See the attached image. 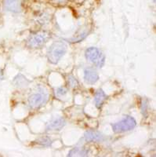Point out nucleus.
<instances>
[{"instance_id":"nucleus-7","label":"nucleus","mask_w":156,"mask_h":157,"mask_svg":"<svg viewBox=\"0 0 156 157\" xmlns=\"http://www.w3.org/2000/svg\"><path fill=\"white\" fill-rule=\"evenodd\" d=\"M65 124L66 121L64 118H57L49 123L46 127V130L49 131H57V130H61L65 126Z\"/></svg>"},{"instance_id":"nucleus-4","label":"nucleus","mask_w":156,"mask_h":157,"mask_svg":"<svg viewBox=\"0 0 156 157\" xmlns=\"http://www.w3.org/2000/svg\"><path fill=\"white\" fill-rule=\"evenodd\" d=\"M86 57L89 61L95 64L97 67L104 66L105 62V54L97 47H89L86 50Z\"/></svg>"},{"instance_id":"nucleus-11","label":"nucleus","mask_w":156,"mask_h":157,"mask_svg":"<svg viewBox=\"0 0 156 157\" xmlns=\"http://www.w3.org/2000/svg\"><path fill=\"white\" fill-rule=\"evenodd\" d=\"M13 84L15 85V86L19 88H23L26 87V86H29V81L24 76L21 74H18L14 78H13Z\"/></svg>"},{"instance_id":"nucleus-9","label":"nucleus","mask_w":156,"mask_h":157,"mask_svg":"<svg viewBox=\"0 0 156 157\" xmlns=\"http://www.w3.org/2000/svg\"><path fill=\"white\" fill-rule=\"evenodd\" d=\"M84 79L86 83L93 85L97 82L99 79V75L95 70L89 68V69L85 70L84 71Z\"/></svg>"},{"instance_id":"nucleus-3","label":"nucleus","mask_w":156,"mask_h":157,"mask_svg":"<svg viewBox=\"0 0 156 157\" xmlns=\"http://www.w3.org/2000/svg\"><path fill=\"white\" fill-rule=\"evenodd\" d=\"M137 122L132 116H126L118 123L112 124V130L116 134L130 131L135 128Z\"/></svg>"},{"instance_id":"nucleus-1","label":"nucleus","mask_w":156,"mask_h":157,"mask_svg":"<svg viewBox=\"0 0 156 157\" xmlns=\"http://www.w3.org/2000/svg\"><path fill=\"white\" fill-rule=\"evenodd\" d=\"M67 51V45L62 41H56L47 50V58L51 64H57Z\"/></svg>"},{"instance_id":"nucleus-17","label":"nucleus","mask_w":156,"mask_h":157,"mask_svg":"<svg viewBox=\"0 0 156 157\" xmlns=\"http://www.w3.org/2000/svg\"><path fill=\"white\" fill-rule=\"evenodd\" d=\"M51 2H53L54 4H58V5H63V4H66L67 2V0H50Z\"/></svg>"},{"instance_id":"nucleus-15","label":"nucleus","mask_w":156,"mask_h":157,"mask_svg":"<svg viewBox=\"0 0 156 157\" xmlns=\"http://www.w3.org/2000/svg\"><path fill=\"white\" fill-rule=\"evenodd\" d=\"M67 82L69 84V86L71 87H76L78 86V81L76 80V78H74V77H73L72 75H70L67 78Z\"/></svg>"},{"instance_id":"nucleus-12","label":"nucleus","mask_w":156,"mask_h":157,"mask_svg":"<svg viewBox=\"0 0 156 157\" xmlns=\"http://www.w3.org/2000/svg\"><path fill=\"white\" fill-rule=\"evenodd\" d=\"M89 154V150L86 148L75 147L71 149L68 153V156H87Z\"/></svg>"},{"instance_id":"nucleus-6","label":"nucleus","mask_w":156,"mask_h":157,"mask_svg":"<svg viewBox=\"0 0 156 157\" xmlns=\"http://www.w3.org/2000/svg\"><path fill=\"white\" fill-rule=\"evenodd\" d=\"M3 9L11 13H20L21 11V0H3Z\"/></svg>"},{"instance_id":"nucleus-18","label":"nucleus","mask_w":156,"mask_h":157,"mask_svg":"<svg viewBox=\"0 0 156 157\" xmlns=\"http://www.w3.org/2000/svg\"><path fill=\"white\" fill-rule=\"evenodd\" d=\"M4 78V75H3V71H2V70L0 68V81L2 80Z\"/></svg>"},{"instance_id":"nucleus-8","label":"nucleus","mask_w":156,"mask_h":157,"mask_svg":"<svg viewBox=\"0 0 156 157\" xmlns=\"http://www.w3.org/2000/svg\"><path fill=\"white\" fill-rule=\"evenodd\" d=\"M84 138L86 141H101L105 139V137L96 130H88L84 134Z\"/></svg>"},{"instance_id":"nucleus-13","label":"nucleus","mask_w":156,"mask_h":157,"mask_svg":"<svg viewBox=\"0 0 156 157\" xmlns=\"http://www.w3.org/2000/svg\"><path fill=\"white\" fill-rule=\"evenodd\" d=\"M39 145H41L42 146H50L52 144V141L49 138V137H43L41 139H39V141H38Z\"/></svg>"},{"instance_id":"nucleus-5","label":"nucleus","mask_w":156,"mask_h":157,"mask_svg":"<svg viewBox=\"0 0 156 157\" xmlns=\"http://www.w3.org/2000/svg\"><path fill=\"white\" fill-rule=\"evenodd\" d=\"M49 36L48 35L44 34V33H40V34H33L29 38L27 41V46L29 48L37 49L43 47L46 43L48 41Z\"/></svg>"},{"instance_id":"nucleus-2","label":"nucleus","mask_w":156,"mask_h":157,"mask_svg":"<svg viewBox=\"0 0 156 157\" xmlns=\"http://www.w3.org/2000/svg\"><path fill=\"white\" fill-rule=\"evenodd\" d=\"M49 100V94L43 88L39 89L29 98V104L32 109H39L46 105Z\"/></svg>"},{"instance_id":"nucleus-14","label":"nucleus","mask_w":156,"mask_h":157,"mask_svg":"<svg viewBox=\"0 0 156 157\" xmlns=\"http://www.w3.org/2000/svg\"><path fill=\"white\" fill-rule=\"evenodd\" d=\"M141 113L144 117L147 116V99H143L141 102Z\"/></svg>"},{"instance_id":"nucleus-10","label":"nucleus","mask_w":156,"mask_h":157,"mask_svg":"<svg viewBox=\"0 0 156 157\" xmlns=\"http://www.w3.org/2000/svg\"><path fill=\"white\" fill-rule=\"evenodd\" d=\"M107 99V95L104 92L103 90H98L95 94V97H94V101H95V105L97 109H101L103 106L104 103Z\"/></svg>"},{"instance_id":"nucleus-16","label":"nucleus","mask_w":156,"mask_h":157,"mask_svg":"<svg viewBox=\"0 0 156 157\" xmlns=\"http://www.w3.org/2000/svg\"><path fill=\"white\" fill-rule=\"evenodd\" d=\"M67 89H65V88L64 87H60L57 90V91H56V94L58 97H62L64 96V95L67 94Z\"/></svg>"}]
</instances>
